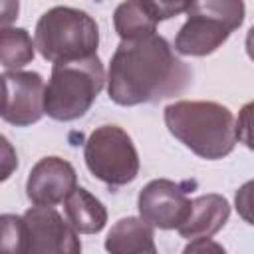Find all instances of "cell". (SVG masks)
<instances>
[{"label":"cell","mask_w":254,"mask_h":254,"mask_svg":"<svg viewBox=\"0 0 254 254\" xmlns=\"http://www.w3.org/2000/svg\"><path fill=\"white\" fill-rule=\"evenodd\" d=\"M190 83L189 65L159 36L121 40L107 69L109 99L123 107L155 103L179 95Z\"/></svg>","instance_id":"cell-1"},{"label":"cell","mask_w":254,"mask_h":254,"mask_svg":"<svg viewBox=\"0 0 254 254\" xmlns=\"http://www.w3.org/2000/svg\"><path fill=\"white\" fill-rule=\"evenodd\" d=\"M163 115L171 135L200 159H222L236 145V121L222 103L183 99L169 103Z\"/></svg>","instance_id":"cell-2"},{"label":"cell","mask_w":254,"mask_h":254,"mask_svg":"<svg viewBox=\"0 0 254 254\" xmlns=\"http://www.w3.org/2000/svg\"><path fill=\"white\" fill-rule=\"evenodd\" d=\"M105 81V69L97 54L54 64L46 85V115L56 121H73L83 117Z\"/></svg>","instance_id":"cell-3"},{"label":"cell","mask_w":254,"mask_h":254,"mask_svg":"<svg viewBox=\"0 0 254 254\" xmlns=\"http://www.w3.org/2000/svg\"><path fill=\"white\" fill-rule=\"evenodd\" d=\"M36 50L52 64L95 56L99 46V26L83 10L54 6L44 12L34 32Z\"/></svg>","instance_id":"cell-4"},{"label":"cell","mask_w":254,"mask_h":254,"mask_svg":"<svg viewBox=\"0 0 254 254\" xmlns=\"http://www.w3.org/2000/svg\"><path fill=\"white\" fill-rule=\"evenodd\" d=\"M83 159L89 173L109 187H123L139 175V155L129 133L117 125H101L85 141Z\"/></svg>","instance_id":"cell-5"},{"label":"cell","mask_w":254,"mask_h":254,"mask_svg":"<svg viewBox=\"0 0 254 254\" xmlns=\"http://www.w3.org/2000/svg\"><path fill=\"white\" fill-rule=\"evenodd\" d=\"M77 234L79 232L69 224V220H64V216L54 206L34 204L20 216L16 254H77L81 252Z\"/></svg>","instance_id":"cell-6"},{"label":"cell","mask_w":254,"mask_h":254,"mask_svg":"<svg viewBox=\"0 0 254 254\" xmlns=\"http://www.w3.org/2000/svg\"><path fill=\"white\" fill-rule=\"evenodd\" d=\"M2 119L16 127H28L46 115V83L38 71H4Z\"/></svg>","instance_id":"cell-7"},{"label":"cell","mask_w":254,"mask_h":254,"mask_svg":"<svg viewBox=\"0 0 254 254\" xmlns=\"http://www.w3.org/2000/svg\"><path fill=\"white\" fill-rule=\"evenodd\" d=\"M190 202L187 185L169 179L149 181L137 196L139 214L161 230L179 228L190 210Z\"/></svg>","instance_id":"cell-8"},{"label":"cell","mask_w":254,"mask_h":254,"mask_svg":"<svg viewBox=\"0 0 254 254\" xmlns=\"http://www.w3.org/2000/svg\"><path fill=\"white\" fill-rule=\"evenodd\" d=\"M77 175L71 163L60 157L40 159L26 181V194L32 204L56 206L65 200V196L75 189Z\"/></svg>","instance_id":"cell-9"},{"label":"cell","mask_w":254,"mask_h":254,"mask_svg":"<svg viewBox=\"0 0 254 254\" xmlns=\"http://www.w3.org/2000/svg\"><path fill=\"white\" fill-rule=\"evenodd\" d=\"M228 216H230V204L222 194L216 192L200 194L192 198L190 210L177 230L187 240L210 238L226 224Z\"/></svg>","instance_id":"cell-10"},{"label":"cell","mask_w":254,"mask_h":254,"mask_svg":"<svg viewBox=\"0 0 254 254\" xmlns=\"http://www.w3.org/2000/svg\"><path fill=\"white\" fill-rule=\"evenodd\" d=\"M228 36L230 32L226 28L198 16H189L175 38V52L181 56L202 58L216 52Z\"/></svg>","instance_id":"cell-11"},{"label":"cell","mask_w":254,"mask_h":254,"mask_svg":"<svg viewBox=\"0 0 254 254\" xmlns=\"http://www.w3.org/2000/svg\"><path fill=\"white\" fill-rule=\"evenodd\" d=\"M153 224L143 216H125L117 220L105 238V250L111 254H155Z\"/></svg>","instance_id":"cell-12"},{"label":"cell","mask_w":254,"mask_h":254,"mask_svg":"<svg viewBox=\"0 0 254 254\" xmlns=\"http://www.w3.org/2000/svg\"><path fill=\"white\" fill-rule=\"evenodd\" d=\"M64 210L69 224L79 234H97L107 224V210L103 202L83 187H75L65 196Z\"/></svg>","instance_id":"cell-13"},{"label":"cell","mask_w":254,"mask_h":254,"mask_svg":"<svg viewBox=\"0 0 254 254\" xmlns=\"http://www.w3.org/2000/svg\"><path fill=\"white\" fill-rule=\"evenodd\" d=\"M157 18L145 0H125L113 12V28L121 40L157 34Z\"/></svg>","instance_id":"cell-14"},{"label":"cell","mask_w":254,"mask_h":254,"mask_svg":"<svg viewBox=\"0 0 254 254\" xmlns=\"http://www.w3.org/2000/svg\"><path fill=\"white\" fill-rule=\"evenodd\" d=\"M36 42L28 30L6 26L0 30V62L6 71H16L34 60Z\"/></svg>","instance_id":"cell-15"},{"label":"cell","mask_w":254,"mask_h":254,"mask_svg":"<svg viewBox=\"0 0 254 254\" xmlns=\"http://www.w3.org/2000/svg\"><path fill=\"white\" fill-rule=\"evenodd\" d=\"M187 14L210 20L232 34L242 26L246 8L244 0H192Z\"/></svg>","instance_id":"cell-16"},{"label":"cell","mask_w":254,"mask_h":254,"mask_svg":"<svg viewBox=\"0 0 254 254\" xmlns=\"http://www.w3.org/2000/svg\"><path fill=\"white\" fill-rule=\"evenodd\" d=\"M236 137L238 141L254 151V101H248L242 105L238 111V121H236Z\"/></svg>","instance_id":"cell-17"},{"label":"cell","mask_w":254,"mask_h":254,"mask_svg":"<svg viewBox=\"0 0 254 254\" xmlns=\"http://www.w3.org/2000/svg\"><path fill=\"white\" fill-rule=\"evenodd\" d=\"M147 6L151 8V12L155 14L157 22L163 20H171L183 12H189L192 0H145Z\"/></svg>","instance_id":"cell-18"},{"label":"cell","mask_w":254,"mask_h":254,"mask_svg":"<svg viewBox=\"0 0 254 254\" xmlns=\"http://www.w3.org/2000/svg\"><path fill=\"white\" fill-rule=\"evenodd\" d=\"M234 206H236L238 216H240L244 222H248L250 226H254V179H252V181H246V183L236 190Z\"/></svg>","instance_id":"cell-19"},{"label":"cell","mask_w":254,"mask_h":254,"mask_svg":"<svg viewBox=\"0 0 254 254\" xmlns=\"http://www.w3.org/2000/svg\"><path fill=\"white\" fill-rule=\"evenodd\" d=\"M189 252H224V248L212 242L210 238H194V240H189V244L185 246V254Z\"/></svg>","instance_id":"cell-20"},{"label":"cell","mask_w":254,"mask_h":254,"mask_svg":"<svg viewBox=\"0 0 254 254\" xmlns=\"http://www.w3.org/2000/svg\"><path fill=\"white\" fill-rule=\"evenodd\" d=\"M2 149H4V159H2V181H6V179L10 177V173L18 167V159H16V155H14V151H12V147H10V143H8L6 137H2Z\"/></svg>","instance_id":"cell-21"},{"label":"cell","mask_w":254,"mask_h":254,"mask_svg":"<svg viewBox=\"0 0 254 254\" xmlns=\"http://www.w3.org/2000/svg\"><path fill=\"white\" fill-rule=\"evenodd\" d=\"M18 10H20L18 0H2V18H0L2 28L10 26L18 18Z\"/></svg>","instance_id":"cell-22"},{"label":"cell","mask_w":254,"mask_h":254,"mask_svg":"<svg viewBox=\"0 0 254 254\" xmlns=\"http://www.w3.org/2000/svg\"><path fill=\"white\" fill-rule=\"evenodd\" d=\"M246 54H248V58L254 62V26L248 30V34H246Z\"/></svg>","instance_id":"cell-23"}]
</instances>
